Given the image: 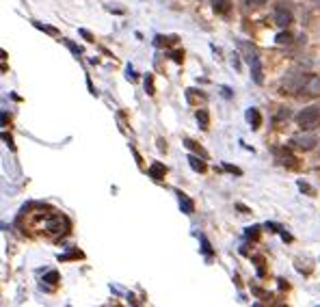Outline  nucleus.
<instances>
[{"label": "nucleus", "instance_id": "nucleus-1", "mask_svg": "<svg viewBox=\"0 0 320 307\" xmlns=\"http://www.w3.org/2000/svg\"><path fill=\"white\" fill-rule=\"evenodd\" d=\"M296 123L303 130H316L320 125V104H312L305 106L303 111L296 115Z\"/></svg>", "mask_w": 320, "mask_h": 307}, {"label": "nucleus", "instance_id": "nucleus-2", "mask_svg": "<svg viewBox=\"0 0 320 307\" xmlns=\"http://www.w3.org/2000/svg\"><path fill=\"white\" fill-rule=\"evenodd\" d=\"M307 76L310 74H288L284 80H281V91L284 95H301V89L305 85Z\"/></svg>", "mask_w": 320, "mask_h": 307}, {"label": "nucleus", "instance_id": "nucleus-3", "mask_svg": "<svg viewBox=\"0 0 320 307\" xmlns=\"http://www.w3.org/2000/svg\"><path fill=\"white\" fill-rule=\"evenodd\" d=\"M314 145H318V139H316V134L310 132V130H307V132H301V134H294L288 143L290 150H296V152H310V150H314Z\"/></svg>", "mask_w": 320, "mask_h": 307}, {"label": "nucleus", "instance_id": "nucleus-4", "mask_svg": "<svg viewBox=\"0 0 320 307\" xmlns=\"http://www.w3.org/2000/svg\"><path fill=\"white\" fill-rule=\"evenodd\" d=\"M294 20V11H292V4L290 2H279L275 7V24L279 29H288Z\"/></svg>", "mask_w": 320, "mask_h": 307}, {"label": "nucleus", "instance_id": "nucleus-5", "mask_svg": "<svg viewBox=\"0 0 320 307\" xmlns=\"http://www.w3.org/2000/svg\"><path fill=\"white\" fill-rule=\"evenodd\" d=\"M301 95L303 97H318L320 95V76L316 74H310L301 89Z\"/></svg>", "mask_w": 320, "mask_h": 307}, {"label": "nucleus", "instance_id": "nucleus-6", "mask_svg": "<svg viewBox=\"0 0 320 307\" xmlns=\"http://www.w3.org/2000/svg\"><path fill=\"white\" fill-rule=\"evenodd\" d=\"M247 61H249V65H251L253 80H256L258 85H262V82H264V72H262V61H260V57H258V54H251Z\"/></svg>", "mask_w": 320, "mask_h": 307}, {"label": "nucleus", "instance_id": "nucleus-7", "mask_svg": "<svg viewBox=\"0 0 320 307\" xmlns=\"http://www.w3.org/2000/svg\"><path fill=\"white\" fill-rule=\"evenodd\" d=\"M275 158H277L279 164H284V167H296V158L290 154V147L288 150H275Z\"/></svg>", "mask_w": 320, "mask_h": 307}, {"label": "nucleus", "instance_id": "nucleus-8", "mask_svg": "<svg viewBox=\"0 0 320 307\" xmlns=\"http://www.w3.org/2000/svg\"><path fill=\"white\" fill-rule=\"evenodd\" d=\"M147 173H149V178H151V180L160 182V180L165 178V173H167V167H165L162 162H151V167L147 169Z\"/></svg>", "mask_w": 320, "mask_h": 307}, {"label": "nucleus", "instance_id": "nucleus-9", "mask_svg": "<svg viewBox=\"0 0 320 307\" xmlns=\"http://www.w3.org/2000/svg\"><path fill=\"white\" fill-rule=\"evenodd\" d=\"M247 122L251 123L253 130H258L260 125H262V115H260L258 108H249V111H247Z\"/></svg>", "mask_w": 320, "mask_h": 307}, {"label": "nucleus", "instance_id": "nucleus-10", "mask_svg": "<svg viewBox=\"0 0 320 307\" xmlns=\"http://www.w3.org/2000/svg\"><path fill=\"white\" fill-rule=\"evenodd\" d=\"M177 197H180V208H182L184 215H193V212H195V204H193L191 197L184 195V193H177Z\"/></svg>", "mask_w": 320, "mask_h": 307}, {"label": "nucleus", "instance_id": "nucleus-11", "mask_svg": "<svg viewBox=\"0 0 320 307\" xmlns=\"http://www.w3.org/2000/svg\"><path fill=\"white\" fill-rule=\"evenodd\" d=\"M195 117H197V123H199V128H202V130H210V113L205 111V108H199V111H197V115H195Z\"/></svg>", "mask_w": 320, "mask_h": 307}, {"label": "nucleus", "instance_id": "nucleus-12", "mask_svg": "<svg viewBox=\"0 0 320 307\" xmlns=\"http://www.w3.org/2000/svg\"><path fill=\"white\" fill-rule=\"evenodd\" d=\"M212 9H214V13L225 15L227 11L232 9V0H212Z\"/></svg>", "mask_w": 320, "mask_h": 307}, {"label": "nucleus", "instance_id": "nucleus-13", "mask_svg": "<svg viewBox=\"0 0 320 307\" xmlns=\"http://www.w3.org/2000/svg\"><path fill=\"white\" fill-rule=\"evenodd\" d=\"M186 100H188V104H197V100H199V102H205V100H208V95H205L204 91L188 89V91H186Z\"/></svg>", "mask_w": 320, "mask_h": 307}, {"label": "nucleus", "instance_id": "nucleus-14", "mask_svg": "<svg viewBox=\"0 0 320 307\" xmlns=\"http://www.w3.org/2000/svg\"><path fill=\"white\" fill-rule=\"evenodd\" d=\"M184 143H186V147H188V150L197 152V154H199V156H202V158H208V154H205V150H204V147L199 145V143H195V141H191V139H186V141H184Z\"/></svg>", "mask_w": 320, "mask_h": 307}, {"label": "nucleus", "instance_id": "nucleus-15", "mask_svg": "<svg viewBox=\"0 0 320 307\" xmlns=\"http://www.w3.org/2000/svg\"><path fill=\"white\" fill-rule=\"evenodd\" d=\"M188 162H191V167L195 169V171H199V173L205 171V162H202L197 156H188Z\"/></svg>", "mask_w": 320, "mask_h": 307}, {"label": "nucleus", "instance_id": "nucleus-16", "mask_svg": "<svg viewBox=\"0 0 320 307\" xmlns=\"http://www.w3.org/2000/svg\"><path fill=\"white\" fill-rule=\"evenodd\" d=\"M268 0H245V7L247 9H260V7H264V4H266Z\"/></svg>", "mask_w": 320, "mask_h": 307}, {"label": "nucleus", "instance_id": "nucleus-17", "mask_svg": "<svg viewBox=\"0 0 320 307\" xmlns=\"http://www.w3.org/2000/svg\"><path fill=\"white\" fill-rule=\"evenodd\" d=\"M43 281H46V283H57L58 281V273L57 271H50L46 277H43Z\"/></svg>", "mask_w": 320, "mask_h": 307}, {"label": "nucleus", "instance_id": "nucleus-18", "mask_svg": "<svg viewBox=\"0 0 320 307\" xmlns=\"http://www.w3.org/2000/svg\"><path fill=\"white\" fill-rule=\"evenodd\" d=\"M290 41H292L290 32H281V35H277V43H290Z\"/></svg>", "mask_w": 320, "mask_h": 307}, {"label": "nucleus", "instance_id": "nucleus-19", "mask_svg": "<svg viewBox=\"0 0 320 307\" xmlns=\"http://www.w3.org/2000/svg\"><path fill=\"white\" fill-rule=\"evenodd\" d=\"M35 26L41 31H46V32H50V35H57V29H50V26H43V24H35Z\"/></svg>", "mask_w": 320, "mask_h": 307}, {"label": "nucleus", "instance_id": "nucleus-20", "mask_svg": "<svg viewBox=\"0 0 320 307\" xmlns=\"http://www.w3.org/2000/svg\"><path fill=\"white\" fill-rule=\"evenodd\" d=\"M258 232H260V227H251V229H247V236H253V238H258Z\"/></svg>", "mask_w": 320, "mask_h": 307}]
</instances>
